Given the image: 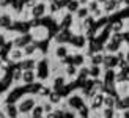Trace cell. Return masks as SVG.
I'll return each instance as SVG.
<instances>
[{
  "label": "cell",
  "mask_w": 129,
  "mask_h": 118,
  "mask_svg": "<svg viewBox=\"0 0 129 118\" xmlns=\"http://www.w3.org/2000/svg\"><path fill=\"white\" fill-rule=\"evenodd\" d=\"M35 74H36V80L47 83L50 79V57L43 55L36 60V66H35Z\"/></svg>",
  "instance_id": "obj_1"
},
{
  "label": "cell",
  "mask_w": 129,
  "mask_h": 118,
  "mask_svg": "<svg viewBox=\"0 0 129 118\" xmlns=\"http://www.w3.org/2000/svg\"><path fill=\"white\" fill-rule=\"evenodd\" d=\"M38 104L36 96H31V95H24L21 99L16 102V107H17V112L19 116L22 115H30V112L33 110V107Z\"/></svg>",
  "instance_id": "obj_2"
},
{
  "label": "cell",
  "mask_w": 129,
  "mask_h": 118,
  "mask_svg": "<svg viewBox=\"0 0 129 118\" xmlns=\"http://www.w3.org/2000/svg\"><path fill=\"white\" fill-rule=\"evenodd\" d=\"M63 101H64V104L68 106V109L73 110V112H77L80 107H83V106L87 104L85 98H83V96L79 93V91H73V93H69Z\"/></svg>",
  "instance_id": "obj_3"
},
{
  "label": "cell",
  "mask_w": 129,
  "mask_h": 118,
  "mask_svg": "<svg viewBox=\"0 0 129 118\" xmlns=\"http://www.w3.org/2000/svg\"><path fill=\"white\" fill-rule=\"evenodd\" d=\"M28 11L30 19H43L44 16H47V3L44 0H36Z\"/></svg>",
  "instance_id": "obj_4"
},
{
  "label": "cell",
  "mask_w": 129,
  "mask_h": 118,
  "mask_svg": "<svg viewBox=\"0 0 129 118\" xmlns=\"http://www.w3.org/2000/svg\"><path fill=\"white\" fill-rule=\"evenodd\" d=\"M52 46V60H57V62H61L63 58H66L71 52H73V49L69 47L68 44H50Z\"/></svg>",
  "instance_id": "obj_5"
},
{
  "label": "cell",
  "mask_w": 129,
  "mask_h": 118,
  "mask_svg": "<svg viewBox=\"0 0 129 118\" xmlns=\"http://www.w3.org/2000/svg\"><path fill=\"white\" fill-rule=\"evenodd\" d=\"M31 41H33V36H31L30 32L28 33H22V35H11L10 36L11 47H16V49H22Z\"/></svg>",
  "instance_id": "obj_6"
},
{
  "label": "cell",
  "mask_w": 129,
  "mask_h": 118,
  "mask_svg": "<svg viewBox=\"0 0 129 118\" xmlns=\"http://www.w3.org/2000/svg\"><path fill=\"white\" fill-rule=\"evenodd\" d=\"M87 44H88V39L85 38L83 33H73V36H71L69 43H68V46L73 50H85Z\"/></svg>",
  "instance_id": "obj_7"
},
{
  "label": "cell",
  "mask_w": 129,
  "mask_h": 118,
  "mask_svg": "<svg viewBox=\"0 0 129 118\" xmlns=\"http://www.w3.org/2000/svg\"><path fill=\"white\" fill-rule=\"evenodd\" d=\"M14 19V14L10 10H0V32H8Z\"/></svg>",
  "instance_id": "obj_8"
},
{
  "label": "cell",
  "mask_w": 129,
  "mask_h": 118,
  "mask_svg": "<svg viewBox=\"0 0 129 118\" xmlns=\"http://www.w3.org/2000/svg\"><path fill=\"white\" fill-rule=\"evenodd\" d=\"M124 6H121L118 0H106L104 3L101 5V10H102V14L104 16H112L115 13L121 11Z\"/></svg>",
  "instance_id": "obj_9"
},
{
  "label": "cell",
  "mask_w": 129,
  "mask_h": 118,
  "mask_svg": "<svg viewBox=\"0 0 129 118\" xmlns=\"http://www.w3.org/2000/svg\"><path fill=\"white\" fill-rule=\"evenodd\" d=\"M74 32L71 28H61V30H57L54 33L52 38V44H68L71 36H73Z\"/></svg>",
  "instance_id": "obj_10"
},
{
  "label": "cell",
  "mask_w": 129,
  "mask_h": 118,
  "mask_svg": "<svg viewBox=\"0 0 129 118\" xmlns=\"http://www.w3.org/2000/svg\"><path fill=\"white\" fill-rule=\"evenodd\" d=\"M66 77H64L61 73L60 74H55V76H50V79H49V82H47V85L50 87V90L52 91H60L64 85H66Z\"/></svg>",
  "instance_id": "obj_11"
},
{
  "label": "cell",
  "mask_w": 129,
  "mask_h": 118,
  "mask_svg": "<svg viewBox=\"0 0 129 118\" xmlns=\"http://www.w3.org/2000/svg\"><path fill=\"white\" fill-rule=\"evenodd\" d=\"M118 57L117 54H104L102 57V63H101V68L102 69H117L118 66Z\"/></svg>",
  "instance_id": "obj_12"
},
{
  "label": "cell",
  "mask_w": 129,
  "mask_h": 118,
  "mask_svg": "<svg viewBox=\"0 0 129 118\" xmlns=\"http://www.w3.org/2000/svg\"><path fill=\"white\" fill-rule=\"evenodd\" d=\"M31 36H33V41H43V39H49V30L43 25H38V27H31L30 30Z\"/></svg>",
  "instance_id": "obj_13"
},
{
  "label": "cell",
  "mask_w": 129,
  "mask_h": 118,
  "mask_svg": "<svg viewBox=\"0 0 129 118\" xmlns=\"http://www.w3.org/2000/svg\"><path fill=\"white\" fill-rule=\"evenodd\" d=\"M24 52V58H30V57H35V58H40V52H38V43L36 41H31L28 43L25 47H22Z\"/></svg>",
  "instance_id": "obj_14"
},
{
  "label": "cell",
  "mask_w": 129,
  "mask_h": 118,
  "mask_svg": "<svg viewBox=\"0 0 129 118\" xmlns=\"http://www.w3.org/2000/svg\"><path fill=\"white\" fill-rule=\"evenodd\" d=\"M71 58H73L71 63H73L76 68H80V66H85L87 65V57L82 50H73L71 52Z\"/></svg>",
  "instance_id": "obj_15"
},
{
  "label": "cell",
  "mask_w": 129,
  "mask_h": 118,
  "mask_svg": "<svg viewBox=\"0 0 129 118\" xmlns=\"http://www.w3.org/2000/svg\"><path fill=\"white\" fill-rule=\"evenodd\" d=\"M0 109H2V112L5 113L6 118H19V112H17L16 104H2L0 102Z\"/></svg>",
  "instance_id": "obj_16"
},
{
  "label": "cell",
  "mask_w": 129,
  "mask_h": 118,
  "mask_svg": "<svg viewBox=\"0 0 129 118\" xmlns=\"http://www.w3.org/2000/svg\"><path fill=\"white\" fill-rule=\"evenodd\" d=\"M24 60V52L22 49H16V47H11L8 50V62L13 65H17L19 62Z\"/></svg>",
  "instance_id": "obj_17"
},
{
  "label": "cell",
  "mask_w": 129,
  "mask_h": 118,
  "mask_svg": "<svg viewBox=\"0 0 129 118\" xmlns=\"http://www.w3.org/2000/svg\"><path fill=\"white\" fill-rule=\"evenodd\" d=\"M36 82V74H35V69H24L22 74H21V83L22 85H30Z\"/></svg>",
  "instance_id": "obj_18"
},
{
  "label": "cell",
  "mask_w": 129,
  "mask_h": 118,
  "mask_svg": "<svg viewBox=\"0 0 129 118\" xmlns=\"http://www.w3.org/2000/svg\"><path fill=\"white\" fill-rule=\"evenodd\" d=\"M127 109H129V98L127 96L117 98L115 106H113V110H117V112H124V110H127Z\"/></svg>",
  "instance_id": "obj_19"
},
{
  "label": "cell",
  "mask_w": 129,
  "mask_h": 118,
  "mask_svg": "<svg viewBox=\"0 0 129 118\" xmlns=\"http://www.w3.org/2000/svg\"><path fill=\"white\" fill-rule=\"evenodd\" d=\"M61 74L66 77V80H74L76 74H77V68L74 65H64L61 68Z\"/></svg>",
  "instance_id": "obj_20"
},
{
  "label": "cell",
  "mask_w": 129,
  "mask_h": 118,
  "mask_svg": "<svg viewBox=\"0 0 129 118\" xmlns=\"http://www.w3.org/2000/svg\"><path fill=\"white\" fill-rule=\"evenodd\" d=\"M129 80V71L127 69H115V85L126 83Z\"/></svg>",
  "instance_id": "obj_21"
},
{
  "label": "cell",
  "mask_w": 129,
  "mask_h": 118,
  "mask_svg": "<svg viewBox=\"0 0 129 118\" xmlns=\"http://www.w3.org/2000/svg\"><path fill=\"white\" fill-rule=\"evenodd\" d=\"M87 73H88V79H101L102 68L96 66V65H87Z\"/></svg>",
  "instance_id": "obj_22"
},
{
  "label": "cell",
  "mask_w": 129,
  "mask_h": 118,
  "mask_svg": "<svg viewBox=\"0 0 129 118\" xmlns=\"http://www.w3.org/2000/svg\"><path fill=\"white\" fill-rule=\"evenodd\" d=\"M36 60H38V58H35V57L24 58L22 62H19V63H17V66L21 68L22 71H24V69H35V66H36Z\"/></svg>",
  "instance_id": "obj_23"
},
{
  "label": "cell",
  "mask_w": 129,
  "mask_h": 118,
  "mask_svg": "<svg viewBox=\"0 0 129 118\" xmlns=\"http://www.w3.org/2000/svg\"><path fill=\"white\" fill-rule=\"evenodd\" d=\"M46 101H49L54 107H57L58 104H61V102H63V96L58 93V91H50L49 96L46 98Z\"/></svg>",
  "instance_id": "obj_24"
},
{
  "label": "cell",
  "mask_w": 129,
  "mask_h": 118,
  "mask_svg": "<svg viewBox=\"0 0 129 118\" xmlns=\"http://www.w3.org/2000/svg\"><path fill=\"white\" fill-rule=\"evenodd\" d=\"M102 57H104V52H96V54H91L90 57H87V65H96V66H101Z\"/></svg>",
  "instance_id": "obj_25"
},
{
  "label": "cell",
  "mask_w": 129,
  "mask_h": 118,
  "mask_svg": "<svg viewBox=\"0 0 129 118\" xmlns=\"http://www.w3.org/2000/svg\"><path fill=\"white\" fill-rule=\"evenodd\" d=\"M73 16H74V21H76V22H80V21H83L85 17L90 16V13H88V10H87V6H82V5H80Z\"/></svg>",
  "instance_id": "obj_26"
},
{
  "label": "cell",
  "mask_w": 129,
  "mask_h": 118,
  "mask_svg": "<svg viewBox=\"0 0 129 118\" xmlns=\"http://www.w3.org/2000/svg\"><path fill=\"white\" fill-rule=\"evenodd\" d=\"M117 98H118L117 95H104V101H102V109H113Z\"/></svg>",
  "instance_id": "obj_27"
},
{
  "label": "cell",
  "mask_w": 129,
  "mask_h": 118,
  "mask_svg": "<svg viewBox=\"0 0 129 118\" xmlns=\"http://www.w3.org/2000/svg\"><path fill=\"white\" fill-rule=\"evenodd\" d=\"M79 6H80V5H79V2H77V0H71V2H69L66 6H64V11L69 13V14H74Z\"/></svg>",
  "instance_id": "obj_28"
},
{
  "label": "cell",
  "mask_w": 129,
  "mask_h": 118,
  "mask_svg": "<svg viewBox=\"0 0 129 118\" xmlns=\"http://www.w3.org/2000/svg\"><path fill=\"white\" fill-rule=\"evenodd\" d=\"M90 113H91V110L88 109V106H87V104H85L83 107H80V109L76 112L77 118H88V115H90Z\"/></svg>",
  "instance_id": "obj_29"
},
{
  "label": "cell",
  "mask_w": 129,
  "mask_h": 118,
  "mask_svg": "<svg viewBox=\"0 0 129 118\" xmlns=\"http://www.w3.org/2000/svg\"><path fill=\"white\" fill-rule=\"evenodd\" d=\"M8 41H10V35L6 32H0V47H3Z\"/></svg>",
  "instance_id": "obj_30"
},
{
  "label": "cell",
  "mask_w": 129,
  "mask_h": 118,
  "mask_svg": "<svg viewBox=\"0 0 129 118\" xmlns=\"http://www.w3.org/2000/svg\"><path fill=\"white\" fill-rule=\"evenodd\" d=\"M46 3H52V2H57V0H44Z\"/></svg>",
  "instance_id": "obj_31"
},
{
  "label": "cell",
  "mask_w": 129,
  "mask_h": 118,
  "mask_svg": "<svg viewBox=\"0 0 129 118\" xmlns=\"http://www.w3.org/2000/svg\"><path fill=\"white\" fill-rule=\"evenodd\" d=\"M96 2H98V3H101V5H102V3L106 2V0H96Z\"/></svg>",
  "instance_id": "obj_32"
}]
</instances>
